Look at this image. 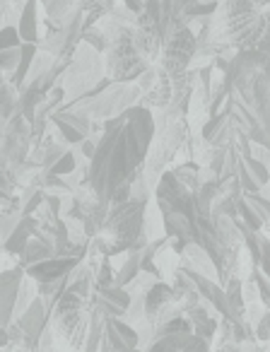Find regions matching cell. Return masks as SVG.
<instances>
[{
	"label": "cell",
	"instance_id": "cell-1",
	"mask_svg": "<svg viewBox=\"0 0 270 352\" xmlns=\"http://www.w3.org/2000/svg\"><path fill=\"white\" fill-rule=\"evenodd\" d=\"M104 123L106 126L97 142V155L89 162L87 186L97 201L109 206L113 193L145 166L157 135V123L155 113L140 104Z\"/></svg>",
	"mask_w": 270,
	"mask_h": 352
},
{
	"label": "cell",
	"instance_id": "cell-2",
	"mask_svg": "<svg viewBox=\"0 0 270 352\" xmlns=\"http://www.w3.org/2000/svg\"><path fill=\"white\" fill-rule=\"evenodd\" d=\"M148 208L150 203L135 201V198H131L126 203H109L106 217H104L94 239L89 241L92 256L97 254L113 258V256L133 251V246L145 236Z\"/></svg>",
	"mask_w": 270,
	"mask_h": 352
},
{
	"label": "cell",
	"instance_id": "cell-3",
	"mask_svg": "<svg viewBox=\"0 0 270 352\" xmlns=\"http://www.w3.org/2000/svg\"><path fill=\"white\" fill-rule=\"evenodd\" d=\"M140 99H143V89L138 87V82H113L111 78H104L94 89L60 109L82 113L92 121H111L131 107H138Z\"/></svg>",
	"mask_w": 270,
	"mask_h": 352
},
{
	"label": "cell",
	"instance_id": "cell-4",
	"mask_svg": "<svg viewBox=\"0 0 270 352\" xmlns=\"http://www.w3.org/2000/svg\"><path fill=\"white\" fill-rule=\"evenodd\" d=\"M109 39L111 44H109L104 65H106V78H111L113 82H138L140 75L148 73L155 65L153 58L145 54L135 27L116 25Z\"/></svg>",
	"mask_w": 270,
	"mask_h": 352
},
{
	"label": "cell",
	"instance_id": "cell-5",
	"mask_svg": "<svg viewBox=\"0 0 270 352\" xmlns=\"http://www.w3.org/2000/svg\"><path fill=\"white\" fill-rule=\"evenodd\" d=\"M196 56H198V34L191 27H183V30L174 32L167 39L162 54H159L157 65L167 75L179 78V75L188 73V68H191Z\"/></svg>",
	"mask_w": 270,
	"mask_h": 352
},
{
	"label": "cell",
	"instance_id": "cell-6",
	"mask_svg": "<svg viewBox=\"0 0 270 352\" xmlns=\"http://www.w3.org/2000/svg\"><path fill=\"white\" fill-rule=\"evenodd\" d=\"M32 142H34L32 123L22 113H17L12 121L5 123V131H3V160H5V164L8 162H15L17 166L25 164Z\"/></svg>",
	"mask_w": 270,
	"mask_h": 352
},
{
	"label": "cell",
	"instance_id": "cell-7",
	"mask_svg": "<svg viewBox=\"0 0 270 352\" xmlns=\"http://www.w3.org/2000/svg\"><path fill=\"white\" fill-rule=\"evenodd\" d=\"M133 304V294L121 285H111V287L94 289L92 294V307L106 318H126L128 309Z\"/></svg>",
	"mask_w": 270,
	"mask_h": 352
},
{
	"label": "cell",
	"instance_id": "cell-8",
	"mask_svg": "<svg viewBox=\"0 0 270 352\" xmlns=\"http://www.w3.org/2000/svg\"><path fill=\"white\" fill-rule=\"evenodd\" d=\"M27 278V270L22 265L10 270H3L0 275V297H3V328L12 326L15 323V309H17V299H20V289L22 283Z\"/></svg>",
	"mask_w": 270,
	"mask_h": 352
},
{
	"label": "cell",
	"instance_id": "cell-9",
	"mask_svg": "<svg viewBox=\"0 0 270 352\" xmlns=\"http://www.w3.org/2000/svg\"><path fill=\"white\" fill-rule=\"evenodd\" d=\"M51 123L63 133L65 145H80L82 140H87L89 131H92V118L68 111V109H56L51 113Z\"/></svg>",
	"mask_w": 270,
	"mask_h": 352
},
{
	"label": "cell",
	"instance_id": "cell-10",
	"mask_svg": "<svg viewBox=\"0 0 270 352\" xmlns=\"http://www.w3.org/2000/svg\"><path fill=\"white\" fill-rule=\"evenodd\" d=\"M80 263H82V261H78V258H58V256H54V258L41 261V263L30 265V268H25V270L36 285H51V283L65 280Z\"/></svg>",
	"mask_w": 270,
	"mask_h": 352
},
{
	"label": "cell",
	"instance_id": "cell-11",
	"mask_svg": "<svg viewBox=\"0 0 270 352\" xmlns=\"http://www.w3.org/2000/svg\"><path fill=\"white\" fill-rule=\"evenodd\" d=\"M106 342L113 352L135 350V347H140V333L138 328L123 318H106Z\"/></svg>",
	"mask_w": 270,
	"mask_h": 352
},
{
	"label": "cell",
	"instance_id": "cell-12",
	"mask_svg": "<svg viewBox=\"0 0 270 352\" xmlns=\"http://www.w3.org/2000/svg\"><path fill=\"white\" fill-rule=\"evenodd\" d=\"M172 102H174V78L159 68L157 85H155L150 92L143 94V99H140V107L150 109V111H153V109H155V111H162V109H167Z\"/></svg>",
	"mask_w": 270,
	"mask_h": 352
},
{
	"label": "cell",
	"instance_id": "cell-13",
	"mask_svg": "<svg viewBox=\"0 0 270 352\" xmlns=\"http://www.w3.org/2000/svg\"><path fill=\"white\" fill-rule=\"evenodd\" d=\"M186 316L193 326V333L201 336L203 340H207L212 345V338H215V333L220 331V323H217L215 314L210 311V304L203 302V304H198V307L188 309Z\"/></svg>",
	"mask_w": 270,
	"mask_h": 352
},
{
	"label": "cell",
	"instance_id": "cell-14",
	"mask_svg": "<svg viewBox=\"0 0 270 352\" xmlns=\"http://www.w3.org/2000/svg\"><path fill=\"white\" fill-rule=\"evenodd\" d=\"M17 30L25 44H39V0H27L25 10L17 17Z\"/></svg>",
	"mask_w": 270,
	"mask_h": 352
},
{
	"label": "cell",
	"instance_id": "cell-15",
	"mask_svg": "<svg viewBox=\"0 0 270 352\" xmlns=\"http://www.w3.org/2000/svg\"><path fill=\"white\" fill-rule=\"evenodd\" d=\"M39 217H25L22 215L20 225H17V230L12 232V236L8 241H3L5 244V251L8 254H17L22 256V251L27 249V244H30L32 239H34L36 230H39Z\"/></svg>",
	"mask_w": 270,
	"mask_h": 352
},
{
	"label": "cell",
	"instance_id": "cell-16",
	"mask_svg": "<svg viewBox=\"0 0 270 352\" xmlns=\"http://www.w3.org/2000/svg\"><path fill=\"white\" fill-rule=\"evenodd\" d=\"M143 251H138V249L128 251L123 265L116 270V285L128 287L131 283H135V280H138V275L143 273Z\"/></svg>",
	"mask_w": 270,
	"mask_h": 352
},
{
	"label": "cell",
	"instance_id": "cell-17",
	"mask_svg": "<svg viewBox=\"0 0 270 352\" xmlns=\"http://www.w3.org/2000/svg\"><path fill=\"white\" fill-rule=\"evenodd\" d=\"M56 256V249L51 244H46L44 239H39V236H34V239L27 244V249L22 251L20 256V265L22 268H30V265H36L41 263V261H49Z\"/></svg>",
	"mask_w": 270,
	"mask_h": 352
},
{
	"label": "cell",
	"instance_id": "cell-18",
	"mask_svg": "<svg viewBox=\"0 0 270 352\" xmlns=\"http://www.w3.org/2000/svg\"><path fill=\"white\" fill-rule=\"evenodd\" d=\"M225 292H227V302H229V309H232V316L236 318H244L246 314V299H244V283L239 278H229L225 285Z\"/></svg>",
	"mask_w": 270,
	"mask_h": 352
},
{
	"label": "cell",
	"instance_id": "cell-19",
	"mask_svg": "<svg viewBox=\"0 0 270 352\" xmlns=\"http://www.w3.org/2000/svg\"><path fill=\"white\" fill-rule=\"evenodd\" d=\"M75 166H78V155H75L73 150H68L54 166H51L49 171H46V174H56V176H63V179H68L70 174H75V171H78Z\"/></svg>",
	"mask_w": 270,
	"mask_h": 352
},
{
	"label": "cell",
	"instance_id": "cell-20",
	"mask_svg": "<svg viewBox=\"0 0 270 352\" xmlns=\"http://www.w3.org/2000/svg\"><path fill=\"white\" fill-rule=\"evenodd\" d=\"M20 60H22V46L20 49H8V51H0V70L12 78L20 68Z\"/></svg>",
	"mask_w": 270,
	"mask_h": 352
},
{
	"label": "cell",
	"instance_id": "cell-21",
	"mask_svg": "<svg viewBox=\"0 0 270 352\" xmlns=\"http://www.w3.org/2000/svg\"><path fill=\"white\" fill-rule=\"evenodd\" d=\"M239 220L244 222L249 230H254V232H260L265 227V222L260 220L258 215H256V210L244 201V198H239Z\"/></svg>",
	"mask_w": 270,
	"mask_h": 352
},
{
	"label": "cell",
	"instance_id": "cell-22",
	"mask_svg": "<svg viewBox=\"0 0 270 352\" xmlns=\"http://www.w3.org/2000/svg\"><path fill=\"white\" fill-rule=\"evenodd\" d=\"M25 44L20 36V30L15 25H5L0 30V51H8V49H20Z\"/></svg>",
	"mask_w": 270,
	"mask_h": 352
},
{
	"label": "cell",
	"instance_id": "cell-23",
	"mask_svg": "<svg viewBox=\"0 0 270 352\" xmlns=\"http://www.w3.org/2000/svg\"><path fill=\"white\" fill-rule=\"evenodd\" d=\"M241 198H244V201L254 208L256 215H258L260 220L270 222V201H268V198H263L260 193H256V196H241Z\"/></svg>",
	"mask_w": 270,
	"mask_h": 352
},
{
	"label": "cell",
	"instance_id": "cell-24",
	"mask_svg": "<svg viewBox=\"0 0 270 352\" xmlns=\"http://www.w3.org/2000/svg\"><path fill=\"white\" fill-rule=\"evenodd\" d=\"M68 150H70L68 145H58V142H51V145L46 147V155H44V162H41V169H44V171H49L51 166H54L56 162H58L60 157H63Z\"/></svg>",
	"mask_w": 270,
	"mask_h": 352
},
{
	"label": "cell",
	"instance_id": "cell-25",
	"mask_svg": "<svg viewBox=\"0 0 270 352\" xmlns=\"http://www.w3.org/2000/svg\"><path fill=\"white\" fill-rule=\"evenodd\" d=\"M256 338H258L260 342H265V347H268V352H270V309L263 314V318H260L258 326H256Z\"/></svg>",
	"mask_w": 270,
	"mask_h": 352
},
{
	"label": "cell",
	"instance_id": "cell-26",
	"mask_svg": "<svg viewBox=\"0 0 270 352\" xmlns=\"http://www.w3.org/2000/svg\"><path fill=\"white\" fill-rule=\"evenodd\" d=\"M258 270L265 275V278H270V239L268 236H263V251H260Z\"/></svg>",
	"mask_w": 270,
	"mask_h": 352
},
{
	"label": "cell",
	"instance_id": "cell-27",
	"mask_svg": "<svg viewBox=\"0 0 270 352\" xmlns=\"http://www.w3.org/2000/svg\"><path fill=\"white\" fill-rule=\"evenodd\" d=\"M80 152H82L85 160L92 162V160H94V155H97V142H94L92 138H87V140L80 142Z\"/></svg>",
	"mask_w": 270,
	"mask_h": 352
},
{
	"label": "cell",
	"instance_id": "cell-28",
	"mask_svg": "<svg viewBox=\"0 0 270 352\" xmlns=\"http://www.w3.org/2000/svg\"><path fill=\"white\" fill-rule=\"evenodd\" d=\"M121 352H148V350H143V347H135V350H121Z\"/></svg>",
	"mask_w": 270,
	"mask_h": 352
},
{
	"label": "cell",
	"instance_id": "cell-29",
	"mask_svg": "<svg viewBox=\"0 0 270 352\" xmlns=\"http://www.w3.org/2000/svg\"><path fill=\"white\" fill-rule=\"evenodd\" d=\"M198 3H220V0H198Z\"/></svg>",
	"mask_w": 270,
	"mask_h": 352
}]
</instances>
